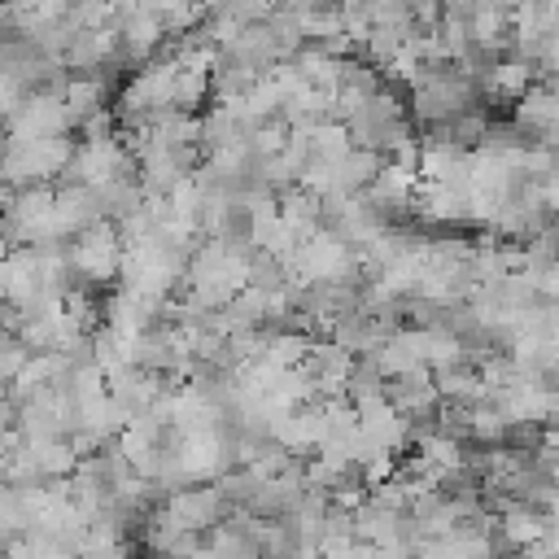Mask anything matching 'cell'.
<instances>
[{"instance_id": "6da1fadb", "label": "cell", "mask_w": 559, "mask_h": 559, "mask_svg": "<svg viewBox=\"0 0 559 559\" xmlns=\"http://www.w3.org/2000/svg\"><path fill=\"white\" fill-rule=\"evenodd\" d=\"M162 507H166V515L170 520H179L188 533H205V528H214L231 507H227V498L218 493V485L214 480H197V485H175L166 498H162Z\"/></svg>"}, {"instance_id": "3957f363", "label": "cell", "mask_w": 559, "mask_h": 559, "mask_svg": "<svg viewBox=\"0 0 559 559\" xmlns=\"http://www.w3.org/2000/svg\"><path fill=\"white\" fill-rule=\"evenodd\" d=\"M9 249H13V245H9L4 236H0V262H4V253H9Z\"/></svg>"}, {"instance_id": "277c9868", "label": "cell", "mask_w": 559, "mask_h": 559, "mask_svg": "<svg viewBox=\"0 0 559 559\" xmlns=\"http://www.w3.org/2000/svg\"><path fill=\"white\" fill-rule=\"evenodd\" d=\"M4 397H9V380H0V402H4Z\"/></svg>"}, {"instance_id": "7a4b0ae2", "label": "cell", "mask_w": 559, "mask_h": 559, "mask_svg": "<svg viewBox=\"0 0 559 559\" xmlns=\"http://www.w3.org/2000/svg\"><path fill=\"white\" fill-rule=\"evenodd\" d=\"M384 166V153L376 148H349L341 162H336V188L341 192H362Z\"/></svg>"}]
</instances>
